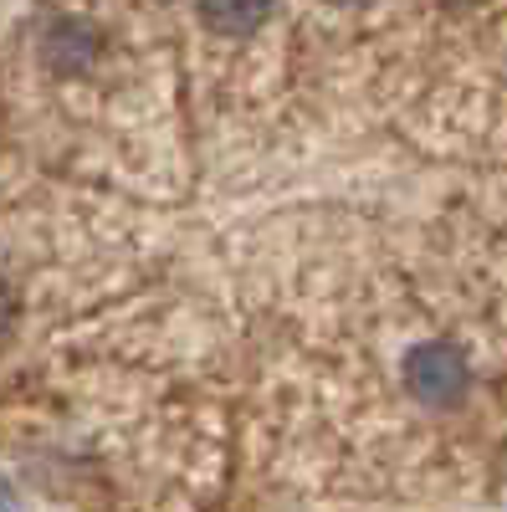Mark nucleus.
I'll list each match as a JSON object with an SVG mask.
<instances>
[{
	"label": "nucleus",
	"mask_w": 507,
	"mask_h": 512,
	"mask_svg": "<svg viewBox=\"0 0 507 512\" xmlns=\"http://www.w3.org/2000/svg\"><path fill=\"white\" fill-rule=\"evenodd\" d=\"M405 384L426 405H451L456 395H467V359L446 344H420L405 359Z\"/></svg>",
	"instance_id": "1"
},
{
	"label": "nucleus",
	"mask_w": 507,
	"mask_h": 512,
	"mask_svg": "<svg viewBox=\"0 0 507 512\" xmlns=\"http://www.w3.org/2000/svg\"><path fill=\"white\" fill-rule=\"evenodd\" d=\"M41 52H47V62L57 72H77V67H88V57H93V31L82 21H57L47 31V41H41Z\"/></svg>",
	"instance_id": "2"
},
{
	"label": "nucleus",
	"mask_w": 507,
	"mask_h": 512,
	"mask_svg": "<svg viewBox=\"0 0 507 512\" xmlns=\"http://www.w3.org/2000/svg\"><path fill=\"white\" fill-rule=\"evenodd\" d=\"M272 11V0H200V16L205 26H216L226 36H246V31H257Z\"/></svg>",
	"instance_id": "3"
},
{
	"label": "nucleus",
	"mask_w": 507,
	"mask_h": 512,
	"mask_svg": "<svg viewBox=\"0 0 507 512\" xmlns=\"http://www.w3.org/2000/svg\"><path fill=\"white\" fill-rule=\"evenodd\" d=\"M11 502H16V497L6 492V482H0V507H11Z\"/></svg>",
	"instance_id": "4"
},
{
	"label": "nucleus",
	"mask_w": 507,
	"mask_h": 512,
	"mask_svg": "<svg viewBox=\"0 0 507 512\" xmlns=\"http://www.w3.org/2000/svg\"><path fill=\"white\" fill-rule=\"evenodd\" d=\"M349 6H359V0H349Z\"/></svg>",
	"instance_id": "5"
}]
</instances>
